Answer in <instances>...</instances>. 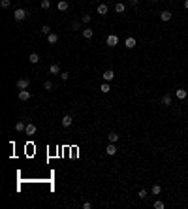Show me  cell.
Here are the masks:
<instances>
[{"mask_svg":"<svg viewBox=\"0 0 188 209\" xmlns=\"http://www.w3.org/2000/svg\"><path fill=\"white\" fill-rule=\"evenodd\" d=\"M28 15H30V13H28L26 10H23V8H17V10L13 11V19H15V21H25Z\"/></svg>","mask_w":188,"mask_h":209,"instance_id":"1","label":"cell"},{"mask_svg":"<svg viewBox=\"0 0 188 209\" xmlns=\"http://www.w3.org/2000/svg\"><path fill=\"white\" fill-rule=\"evenodd\" d=\"M28 87H30V79H28V77H21V79H17V89H19V91L28 89Z\"/></svg>","mask_w":188,"mask_h":209,"instance_id":"2","label":"cell"},{"mask_svg":"<svg viewBox=\"0 0 188 209\" xmlns=\"http://www.w3.org/2000/svg\"><path fill=\"white\" fill-rule=\"evenodd\" d=\"M105 43H107L109 47H117V43H119V36H117V34H109V36L105 38Z\"/></svg>","mask_w":188,"mask_h":209,"instance_id":"3","label":"cell"},{"mask_svg":"<svg viewBox=\"0 0 188 209\" xmlns=\"http://www.w3.org/2000/svg\"><path fill=\"white\" fill-rule=\"evenodd\" d=\"M102 77H103V81L109 83V81H113V79H115V72H113V70H105V72L102 74Z\"/></svg>","mask_w":188,"mask_h":209,"instance_id":"4","label":"cell"},{"mask_svg":"<svg viewBox=\"0 0 188 209\" xmlns=\"http://www.w3.org/2000/svg\"><path fill=\"white\" fill-rule=\"evenodd\" d=\"M30 92L28 91H26V89H23V91H19V100H21V102H28V100H30Z\"/></svg>","mask_w":188,"mask_h":209,"instance_id":"5","label":"cell"},{"mask_svg":"<svg viewBox=\"0 0 188 209\" xmlns=\"http://www.w3.org/2000/svg\"><path fill=\"white\" fill-rule=\"evenodd\" d=\"M60 123H62V126H64V128H70V126H71V123H74V119H71V115H64V117L60 119Z\"/></svg>","mask_w":188,"mask_h":209,"instance_id":"6","label":"cell"},{"mask_svg":"<svg viewBox=\"0 0 188 209\" xmlns=\"http://www.w3.org/2000/svg\"><path fill=\"white\" fill-rule=\"evenodd\" d=\"M171 17H173V15H171V11H169V10H164V11H160V19H162L164 23L171 21Z\"/></svg>","mask_w":188,"mask_h":209,"instance_id":"7","label":"cell"},{"mask_svg":"<svg viewBox=\"0 0 188 209\" xmlns=\"http://www.w3.org/2000/svg\"><path fill=\"white\" fill-rule=\"evenodd\" d=\"M160 102H162V106L169 107V106H171V94H169V92H166V94L162 96V100H160Z\"/></svg>","mask_w":188,"mask_h":209,"instance_id":"8","label":"cell"},{"mask_svg":"<svg viewBox=\"0 0 188 209\" xmlns=\"http://www.w3.org/2000/svg\"><path fill=\"white\" fill-rule=\"evenodd\" d=\"M105 153L109 156H115V155H117V145H115V143H109V145L105 147Z\"/></svg>","mask_w":188,"mask_h":209,"instance_id":"9","label":"cell"},{"mask_svg":"<svg viewBox=\"0 0 188 209\" xmlns=\"http://www.w3.org/2000/svg\"><path fill=\"white\" fill-rule=\"evenodd\" d=\"M68 8H70V2H68V0H60V2L57 4V10L58 11H66Z\"/></svg>","mask_w":188,"mask_h":209,"instance_id":"10","label":"cell"},{"mask_svg":"<svg viewBox=\"0 0 188 209\" xmlns=\"http://www.w3.org/2000/svg\"><path fill=\"white\" fill-rule=\"evenodd\" d=\"M36 130H38V128H36V124H32V123H28V124H26V128H25L26 136H34Z\"/></svg>","mask_w":188,"mask_h":209,"instance_id":"11","label":"cell"},{"mask_svg":"<svg viewBox=\"0 0 188 209\" xmlns=\"http://www.w3.org/2000/svg\"><path fill=\"white\" fill-rule=\"evenodd\" d=\"M81 36H83V38H85V40H90V38H92V36H94V30L87 26L85 30H81Z\"/></svg>","mask_w":188,"mask_h":209,"instance_id":"12","label":"cell"},{"mask_svg":"<svg viewBox=\"0 0 188 209\" xmlns=\"http://www.w3.org/2000/svg\"><path fill=\"white\" fill-rule=\"evenodd\" d=\"M96 10H98V13H100V15H107L109 8H107V4H98V8H96Z\"/></svg>","mask_w":188,"mask_h":209,"instance_id":"13","label":"cell"},{"mask_svg":"<svg viewBox=\"0 0 188 209\" xmlns=\"http://www.w3.org/2000/svg\"><path fill=\"white\" fill-rule=\"evenodd\" d=\"M119 138H121V136H119L117 132H109V134H107V139H109V143H117Z\"/></svg>","mask_w":188,"mask_h":209,"instance_id":"14","label":"cell"},{"mask_svg":"<svg viewBox=\"0 0 188 209\" xmlns=\"http://www.w3.org/2000/svg\"><path fill=\"white\" fill-rule=\"evenodd\" d=\"M135 43H137V42H135V38H132V36H130V38H126L124 45L128 47V49H134V47H135Z\"/></svg>","mask_w":188,"mask_h":209,"instance_id":"15","label":"cell"},{"mask_svg":"<svg viewBox=\"0 0 188 209\" xmlns=\"http://www.w3.org/2000/svg\"><path fill=\"white\" fill-rule=\"evenodd\" d=\"M49 72L53 75H60V66H58V64H51L49 66Z\"/></svg>","mask_w":188,"mask_h":209,"instance_id":"16","label":"cell"},{"mask_svg":"<svg viewBox=\"0 0 188 209\" xmlns=\"http://www.w3.org/2000/svg\"><path fill=\"white\" fill-rule=\"evenodd\" d=\"M47 42H49V43H57L58 42V34H57V32H51V34L47 36Z\"/></svg>","mask_w":188,"mask_h":209,"instance_id":"17","label":"cell"},{"mask_svg":"<svg viewBox=\"0 0 188 209\" xmlns=\"http://www.w3.org/2000/svg\"><path fill=\"white\" fill-rule=\"evenodd\" d=\"M28 62H30V64H38V62H40V55H38V53H30Z\"/></svg>","mask_w":188,"mask_h":209,"instance_id":"18","label":"cell"},{"mask_svg":"<svg viewBox=\"0 0 188 209\" xmlns=\"http://www.w3.org/2000/svg\"><path fill=\"white\" fill-rule=\"evenodd\" d=\"M100 91H102L103 94H107V92H111V85H109L107 81H103V83H102V87H100Z\"/></svg>","mask_w":188,"mask_h":209,"instance_id":"19","label":"cell"},{"mask_svg":"<svg viewBox=\"0 0 188 209\" xmlns=\"http://www.w3.org/2000/svg\"><path fill=\"white\" fill-rule=\"evenodd\" d=\"M186 96H188V92L185 89H177V100H185Z\"/></svg>","mask_w":188,"mask_h":209,"instance_id":"20","label":"cell"},{"mask_svg":"<svg viewBox=\"0 0 188 209\" xmlns=\"http://www.w3.org/2000/svg\"><path fill=\"white\" fill-rule=\"evenodd\" d=\"M124 10H126V6H124V4H121V2H117V4H115V11H117V13H124Z\"/></svg>","mask_w":188,"mask_h":209,"instance_id":"21","label":"cell"},{"mask_svg":"<svg viewBox=\"0 0 188 209\" xmlns=\"http://www.w3.org/2000/svg\"><path fill=\"white\" fill-rule=\"evenodd\" d=\"M25 128H26V124H25V121H19V123H17V124H15V130H17V132H23V130H25Z\"/></svg>","mask_w":188,"mask_h":209,"instance_id":"22","label":"cell"},{"mask_svg":"<svg viewBox=\"0 0 188 209\" xmlns=\"http://www.w3.org/2000/svg\"><path fill=\"white\" fill-rule=\"evenodd\" d=\"M151 192H153L154 196H158L160 192H162V187H160V185H153V188H151Z\"/></svg>","mask_w":188,"mask_h":209,"instance_id":"23","label":"cell"},{"mask_svg":"<svg viewBox=\"0 0 188 209\" xmlns=\"http://www.w3.org/2000/svg\"><path fill=\"white\" fill-rule=\"evenodd\" d=\"M42 34H43V36H49V34H51V29H49L47 25H43V26H42Z\"/></svg>","mask_w":188,"mask_h":209,"instance_id":"24","label":"cell"},{"mask_svg":"<svg viewBox=\"0 0 188 209\" xmlns=\"http://www.w3.org/2000/svg\"><path fill=\"white\" fill-rule=\"evenodd\" d=\"M154 207H156V209H164V207H166V203H164L162 200H156V202H154Z\"/></svg>","mask_w":188,"mask_h":209,"instance_id":"25","label":"cell"},{"mask_svg":"<svg viewBox=\"0 0 188 209\" xmlns=\"http://www.w3.org/2000/svg\"><path fill=\"white\" fill-rule=\"evenodd\" d=\"M90 19H92V17H90L89 13H85V15H83V17H81V21L85 23V25H89V23H90Z\"/></svg>","mask_w":188,"mask_h":209,"instance_id":"26","label":"cell"},{"mask_svg":"<svg viewBox=\"0 0 188 209\" xmlns=\"http://www.w3.org/2000/svg\"><path fill=\"white\" fill-rule=\"evenodd\" d=\"M60 79L62 81H68L70 79V72H60Z\"/></svg>","mask_w":188,"mask_h":209,"instance_id":"27","label":"cell"},{"mask_svg":"<svg viewBox=\"0 0 188 209\" xmlns=\"http://www.w3.org/2000/svg\"><path fill=\"white\" fill-rule=\"evenodd\" d=\"M10 4H11V0H0V6L6 10V8H10Z\"/></svg>","mask_w":188,"mask_h":209,"instance_id":"28","label":"cell"},{"mask_svg":"<svg viewBox=\"0 0 188 209\" xmlns=\"http://www.w3.org/2000/svg\"><path fill=\"white\" fill-rule=\"evenodd\" d=\"M49 6H51L49 0H42V10H49Z\"/></svg>","mask_w":188,"mask_h":209,"instance_id":"29","label":"cell"},{"mask_svg":"<svg viewBox=\"0 0 188 209\" xmlns=\"http://www.w3.org/2000/svg\"><path fill=\"white\" fill-rule=\"evenodd\" d=\"M43 89H45V91H53V81H45Z\"/></svg>","mask_w":188,"mask_h":209,"instance_id":"30","label":"cell"},{"mask_svg":"<svg viewBox=\"0 0 188 209\" xmlns=\"http://www.w3.org/2000/svg\"><path fill=\"white\" fill-rule=\"evenodd\" d=\"M137 196H139L141 200H145V198H147V190H145V188H141V190L137 192Z\"/></svg>","mask_w":188,"mask_h":209,"instance_id":"31","label":"cell"},{"mask_svg":"<svg viewBox=\"0 0 188 209\" xmlns=\"http://www.w3.org/2000/svg\"><path fill=\"white\" fill-rule=\"evenodd\" d=\"M71 29H74V30H79V29H81V23H79V21H74V23H71Z\"/></svg>","mask_w":188,"mask_h":209,"instance_id":"32","label":"cell"},{"mask_svg":"<svg viewBox=\"0 0 188 209\" xmlns=\"http://www.w3.org/2000/svg\"><path fill=\"white\" fill-rule=\"evenodd\" d=\"M90 207H92V203H90V202H85V203H83V209H90Z\"/></svg>","mask_w":188,"mask_h":209,"instance_id":"33","label":"cell"},{"mask_svg":"<svg viewBox=\"0 0 188 209\" xmlns=\"http://www.w3.org/2000/svg\"><path fill=\"white\" fill-rule=\"evenodd\" d=\"M130 4H132V6H137V4H139V0H130Z\"/></svg>","mask_w":188,"mask_h":209,"instance_id":"34","label":"cell"},{"mask_svg":"<svg viewBox=\"0 0 188 209\" xmlns=\"http://www.w3.org/2000/svg\"><path fill=\"white\" fill-rule=\"evenodd\" d=\"M185 8H186V10H188V0H185Z\"/></svg>","mask_w":188,"mask_h":209,"instance_id":"35","label":"cell"},{"mask_svg":"<svg viewBox=\"0 0 188 209\" xmlns=\"http://www.w3.org/2000/svg\"><path fill=\"white\" fill-rule=\"evenodd\" d=\"M153 2H158V0H153Z\"/></svg>","mask_w":188,"mask_h":209,"instance_id":"36","label":"cell"},{"mask_svg":"<svg viewBox=\"0 0 188 209\" xmlns=\"http://www.w3.org/2000/svg\"><path fill=\"white\" fill-rule=\"evenodd\" d=\"M49 2H51V0H49Z\"/></svg>","mask_w":188,"mask_h":209,"instance_id":"37","label":"cell"}]
</instances>
